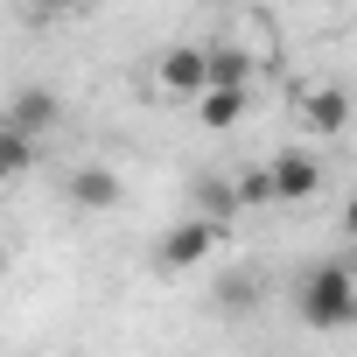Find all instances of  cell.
<instances>
[{
	"instance_id": "obj_8",
	"label": "cell",
	"mask_w": 357,
	"mask_h": 357,
	"mask_svg": "<svg viewBox=\"0 0 357 357\" xmlns=\"http://www.w3.org/2000/svg\"><path fill=\"white\" fill-rule=\"evenodd\" d=\"M8 126L15 133H43V126H56V91H43V84H22L15 98H8Z\"/></svg>"
},
{
	"instance_id": "obj_15",
	"label": "cell",
	"mask_w": 357,
	"mask_h": 357,
	"mask_svg": "<svg viewBox=\"0 0 357 357\" xmlns=\"http://www.w3.org/2000/svg\"><path fill=\"white\" fill-rule=\"evenodd\" d=\"M0 280H8V245H0Z\"/></svg>"
},
{
	"instance_id": "obj_17",
	"label": "cell",
	"mask_w": 357,
	"mask_h": 357,
	"mask_svg": "<svg viewBox=\"0 0 357 357\" xmlns=\"http://www.w3.org/2000/svg\"><path fill=\"white\" fill-rule=\"evenodd\" d=\"M204 8H218V0H204Z\"/></svg>"
},
{
	"instance_id": "obj_2",
	"label": "cell",
	"mask_w": 357,
	"mask_h": 357,
	"mask_svg": "<svg viewBox=\"0 0 357 357\" xmlns=\"http://www.w3.org/2000/svg\"><path fill=\"white\" fill-rule=\"evenodd\" d=\"M218 238H225V225H211V218H183V225H168L161 231V245H154V266L161 273H190V266H204L211 252H218Z\"/></svg>"
},
{
	"instance_id": "obj_4",
	"label": "cell",
	"mask_w": 357,
	"mask_h": 357,
	"mask_svg": "<svg viewBox=\"0 0 357 357\" xmlns=\"http://www.w3.org/2000/svg\"><path fill=\"white\" fill-rule=\"evenodd\" d=\"M204 84H211V63H204L197 43H175V50L154 63V91H161V98H197Z\"/></svg>"
},
{
	"instance_id": "obj_10",
	"label": "cell",
	"mask_w": 357,
	"mask_h": 357,
	"mask_svg": "<svg viewBox=\"0 0 357 357\" xmlns=\"http://www.w3.org/2000/svg\"><path fill=\"white\" fill-rule=\"evenodd\" d=\"M204 63H211V84H252L259 77V56H245V50H204Z\"/></svg>"
},
{
	"instance_id": "obj_11",
	"label": "cell",
	"mask_w": 357,
	"mask_h": 357,
	"mask_svg": "<svg viewBox=\"0 0 357 357\" xmlns=\"http://www.w3.org/2000/svg\"><path fill=\"white\" fill-rule=\"evenodd\" d=\"M29 168H36V140L15 133V126H0V183H15V175H29Z\"/></svg>"
},
{
	"instance_id": "obj_5",
	"label": "cell",
	"mask_w": 357,
	"mask_h": 357,
	"mask_svg": "<svg viewBox=\"0 0 357 357\" xmlns=\"http://www.w3.org/2000/svg\"><path fill=\"white\" fill-rule=\"evenodd\" d=\"M245 105H252V84H204V91H197V119H204L211 133H231V126L245 119Z\"/></svg>"
},
{
	"instance_id": "obj_7",
	"label": "cell",
	"mask_w": 357,
	"mask_h": 357,
	"mask_svg": "<svg viewBox=\"0 0 357 357\" xmlns=\"http://www.w3.org/2000/svg\"><path fill=\"white\" fill-rule=\"evenodd\" d=\"M63 190H70L77 211H112V204H119V175L98 168V161H84V168H70V183H63Z\"/></svg>"
},
{
	"instance_id": "obj_9",
	"label": "cell",
	"mask_w": 357,
	"mask_h": 357,
	"mask_svg": "<svg viewBox=\"0 0 357 357\" xmlns=\"http://www.w3.org/2000/svg\"><path fill=\"white\" fill-rule=\"evenodd\" d=\"M197 218H211V225L238 218V190L225 183V175H204V183H197Z\"/></svg>"
},
{
	"instance_id": "obj_12",
	"label": "cell",
	"mask_w": 357,
	"mask_h": 357,
	"mask_svg": "<svg viewBox=\"0 0 357 357\" xmlns=\"http://www.w3.org/2000/svg\"><path fill=\"white\" fill-rule=\"evenodd\" d=\"M252 301H259V280H252V273H238V266H231V273H225V280H218V308H252Z\"/></svg>"
},
{
	"instance_id": "obj_16",
	"label": "cell",
	"mask_w": 357,
	"mask_h": 357,
	"mask_svg": "<svg viewBox=\"0 0 357 357\" xmlns=\"http://www.w3.org/2000/svg\"><path fill=\"white\" fill-rule=\"evenodd\" d=\"M329 8H343V0H329Z\"/></svg>"
},
{
	"instance_id": "obj_3",
	"label": "cell",
	"mask_w": 357,
	"mask_h": 357,
	"mask_svg": "<svg viewBox=\"0 0 357 357\" xmlns=\"http://www.w3.org/2000/svg\"><path fill=\"white\" fill-rule=\"evenodd\" d=\"M266 190H273V204H308V197L322 190V161L301 154V147H280V154L266 161Z\"/></svg>"
},
{
	"instance_id": "obj_13",
	"label": "cell",
	"mask_w": 357,
	"mask_h": 357,
	"mask_svg": "<svg viewBox=\"0 0 357 357\" xmlns=\"http://www.w3.org/2000/svg\"><path fill=\"white\" fill-rule=\"evenodd\" d=\"M231 190H238V211H266V204H273V190H266V168H245Z\"/></svg>"
},
{
	"instance_id": "obj_14",
	"label": "cell",
	"mask_w": 357,
	"mask_h": 357,
	"mask_svg": "<svg viewBox=\"0 0 357 357\" xmlns=\"http://www.w3.org/2000/svg\"><path fill=\"white\" fill-rule=\"evenodd\" d=\"M36 8H50V15H70V8H91V0H36Z\"/></svg>"
},
{
	"instance_id": "obj_1",
	"label": "cell",
	"mask_w": 357,
	"mask_h": 357,
	"mask_svg": "<svg viewBox=\"0 0 357 357\" xmlns=\"http://www.w3.org/2000/svg\"><path fill=\"white\" fill-rule=\"evenodd\" d=\"M301 322L308 329H343V322H357V287H350V266L343 259H322L308 280H301Z\"/></svg>"
},
{
	"instance_id": "obj_6",
	"label": "cell",
	"mask_w": 357,
	"mask_h": 357,
	"mask_svg": "<svg viewBox=\"0 0 357 357\" xmlns=\"http://www.w3.org/2000/svg\"><path fill=\"white\" fill-rule=\"evenodd\" d=\"M301 126H308V133H322V140H336V133L350 126V98H343V84L308 91V98H301Z\"/></svg>"
}]
</instances>
